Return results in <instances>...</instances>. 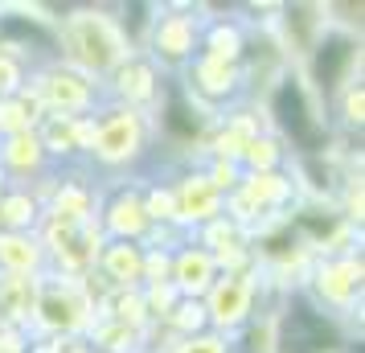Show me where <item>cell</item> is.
<instances>
[{"mask_svg": "<svg viewBox=\"0 0 365 353\" xmlns=\"http://www.w3.org/2000/svg\"><path fill=\"white\" fill-rule=\"evenodd\" d=\"M275 116H279L283 132L296 140L304 152L320 148V140H324V128L312 119V107H308V99H304V86L292 78V83H283L279 91H275Z\"/></svg>", "mask_w": 365, "mask_h": 353, "instance_id": "cell-1", "label": "cell"}, {"mask_svg": "<svg viewBox=\"0 0 365 353\" xmlns=\"http://www.w3.org/2000/svg\"><path fill=\"white\" fill-rule=\"evenodd\" d=\"M349 62H353V41H349V37H324V41L316 46V62H312L316 86H320L324 95H332V91L341 86V78H345Z\"/></svg>", "mask_w": 365, "mask_h": 353, "instance_id": "cell-2", "label": "cell"}]
</instances>
